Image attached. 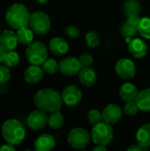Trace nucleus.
Returning a JSON list of instances; mask_svg holds the SVG:
<instances>
[{"label":"nucleus","instance_id":"412c9836","mask_svg":"<svg viewBox=\"0 0 150 151\" xmlns=\"http://www.w3.org/2000/svg\"><path fill=\"white\" fill-rule=\"evenodd\" d=\"M135 101L140 111L145 112L150 111V88L139 92Z\"/></svg>","mask_w":150,"mask_h":151},{"label":"nucleus","instance_id":"f3484780","mask_svg":"<svg viewBox=\"0 0 150 151\" xmlns=\"http://www.w3.org/2000/svg\"><path fill=\"white\" fill-rule=\"evenodd\" d=\"M55 140L52 135L43 134L40 135L34 142V150L37 151H49L54 149Z\"/></svg>","mask_w":150,"mask_h":151},{"label":"nucleus","instance_id":"6e6552de","mask_svg":"<svg viewBox=\"0 0 150 151\" xmlns=\"http://www.w3.org/2000/svg\"><path fill=\"white\" fill-rule=\"evenodd\" d=\"M116 73L122 79L128 80L135 76L136 66L135 64L129 58H124L119 59L115 66Z\"/></svg>","mask_w":150,"mask_h":151},{"label":"nucleus","instance_id":"f704fd0d","mask_svg":"<svg viewBox=\"0 0 150 151\" xmlns=\"http://www.w3.org/2000/svg\"><path fill=\"white\" fill-rule=\"evenodd\" d=\"M141 19V18L140 17V15H132V16H128L126 20L131 22V23H133V24H134V25H136L138 27V24H139Z\"/></svg>","mask_w":150,"mask_h":151},{"label":"nucleus","instance_id":"e433bc0d","mask_svg":"<svg viewBox=\"0 0 150 151\" xmlns=\"http://www.w3.org/2000/svg\"><path fill=\"white\" fill-rule=\"evenodd\" d=\"M0 150L1 151H14L15 150V148H14V145L12 144H10V143H7L4 146H2L0 148Z\"/></svg>","mask_w":150,"mask_h":151},{"label":"nucleus","instance_id":"c85d7f7f","mask_svg":"<svg viewBox=\"0 0 150 151\" xmlns=\"http://www.w3.org/2000/svg\"><path fill=\"white\" fill-rule=\"evenodd\" d=\"M88 119L89 123L94 127L96 126L98 124H100L101 122H103V113L100 112L98 110L96 109H93L91 111H88Z\"/></svg>","mask_w":150,"mask_h":151},{"label":"nucleus","instance_id":"72a5a7b5","mask_svg":"<svg viewBox=\"0 0 150 151\" xmlns=\"http://www.w3.org/2000/svg\"><path fill=\"white\" fill-rule=\"evenodd\" d=\"M65 32L66 35H68L69 37L74 38V39H76L80 36V30L75 26H68L65 28Z\"/></svg>","mask_w":150,"mask_h":151},{"label":"nucleus","instance_id":"58836bf2","mask_svg":"<svg viewBox=\"0 0 150 151\" xmlns=\"http://www.w3.org/2000/svg\"><path fill=\"white\" fill-rule=\"evenodd\" d=\"M95 151H104L106 150V146L104 145H96V147L94 149Z\"/></svg>","mask_w":150,"mask_h":151},{"label":"nucleus","instance_id":"20e7f679","mask_svg":"<svg viewBox=\"0 0 150 151\" xmlns=\"http://www.w3.org/2000/svg\"><path fill=\"white\" fill-rule=\"evenodd\" d=\"M113 137L114 133L111 125L103 121L93 127L91 132V139L95 145L107 146L112 142Z\"/></svg>","mask_w":150,"mask_h":151},{"label":"nucleus","instance_id":"c756f323","mask_svg":"<svg viewBox=\"0 0 150 151\" xmlns=\"http://www.w3.org/2000/svg\"><path fill=\"white\" fill-rule=\"evenodd\" d=\"M86 41L90 48H95L97 45H99L101 40L98 35V34L95 31H89L86 35Z\"/></svg>","mask_w":150,"mask_h":151},{"label":"nucleus","instance_id":"4be33fe9","mask_svg":"<svg viewBox=\"0 0 150 151\" xmlns=\"http://www.w3.org/2000/svg\"><path fill=\"white\" fill-rule=\"evenodd\" d=\"M17 38L20 44L22 45H28L33 42L34 39V31L27 27L17 29Z\"/></svg>","mask_w":150,"mask_h":151},{"label":"nucleus","instance_id":"7ed1b4c3","mask_svg":"<svg viewBox=\"0 0 150 151\" xmlns=\"http://www.w3.org/2000/svg\"><path fill=\"white\" fill-rule=\"evenodd\" d=\"M2 135L7 143L14 146L20 144L26 136L23 124L17 119H8L2 126Z\"/></svg>","mask_w":150,"mask_h":151},{"label":"nucleus","instance_id":"ddd939ff","mask_svg":"<svg viewBox=\"0 0 150 151\" xmlns=\"http://www.w3.org/2000/svg\"><path fill=\"white\" fill-rule=\"evenodd\" d=\"M128 50L133 58H141L146 56L148 52V46L141 39L133 38L129 41Z\"/></svg>","mask_w":150,"mask_h":151},{"label":"nucleus","instance_id":"4468645a","mask_svg":"<svg viewBox=\"0 0 150 151\" xmlns=\"http://www.w3.org/2000/svg\"><path fill=\"white\" fill-rule=\"evenodd\" d=\"M18 42L17 35L11 30H4L0 35V46L4 51L13 50L17 47Z\"/></svg>","mask_w":150,"mask_h":151},{"label":"nucleus","instance_id":"bb28decb","mask_svg":"<svg viewBox=\"0 0 150 151\" xmlns=\"http://www.w3.org/2000/svg\"><path fill=\"white\" fill-rule=\"evenodd\" d=\"M19 60H20V58H19V56L17 52H15L13 50L4 52L3 63L4 65H6L7 66H9L10 68L16 66L19 63Z\"/></svg>","mask_w":150,"mask_h":151},{"label":"nucleus","instance_id":"9d476101","mask_svg":"<svg viewBox=\"0 0 150 151\" xmlns=\"http://www.w3.org/2000/svg\"><path fill=\"white\" fill-rule=\"evenodd\" d=\"M48 120L49 117L47 115V112L39 109L32 111L28 115L27 123L31 129L34 131H39L41 129H43L48 125Z\"/></svg>","mask_w":150,"mask_h":151},{"label":"nucleus","instance_id":"f03ea898","mask_svg":"<svg viewBox=\"0 0 150 151\" xmlns=\"http://www.w3.org/2000/svg\"><path fill=\"white\" fill-rule=\"evenodd\" d=\"M30 12L27 7L22 4H14L11 5L5 14V19L10 27L14 29H19L28 27Z\"/></svg>","mask_w":150,"mask_h":151},{"label":"nucleus","instance_id":"0eeeda50","mask_svg":"<svg viewBox=\"0 0 150 151\" xmlns=\"http://www.w3.org/2000/svg\"><path fill=\"white\" fill-rule=\"evenodd\" d=\"M67 141L72 148L82 150L89 144L90 136L84 128L75 127L69 132Z\"/></svg>","mask_w":150,"mask_h":151},{"label":"nucleus","instance_id":"423d86ee","mask_svg":"<svg viewBox=\"0 0 150 151\" xmlns=\"http://www.w3.org/2000/svg\"><path fill=\"white\" fill-rule=\"evenodd\" d=\"M29 27L34 33L42 35L47 34L51 27V22L48 14L43 12H34L31 14L29 19Z\"/></svg>","mask_w":150,"mask_h":151},{"label":"nucleus","instance_id":"1a4fd4ad","mask_svg":"<svg viewBox=\"0 0 150 151\" xmlns=\"http://www.w3.org/2000/svg\"><path fill=\"white\" fill-rule=\"evenodd\" d=\"M63 103L70 107L80 104L82 98V92L76 85H70L65 88L61 94Z\"/></svg>","mask_w":150,"mask_h":151},{"label":"nucleus","instance_id":"cd10ccee","mask_svg":"<svg viewBox=\"0 0 150 151\" xmlns=\"http://www.w3.org/2000/svg\"><path fill=\"white\" fill-rule=\"evenodd\" d=\"M42 70L44 73L53 75L59 70V64L54 58H47L42 64Z\"/></svg>","mask_w":150,"mask_h":151},{"label":"nucleus","instance_id":"4c0bfd02","mask_svg":"<svg viewBox=\"0 0 150 151\" xmlns=\"http://www.w3.org/2000/svg\"><path fill=\"white\" fill-rule=\"evenodd\" d=\"M8 91V87L4 84V85H0V94L1 95H4L5 93H7Z\"/></svg>","mask_w":150,"mask_h":151},{"label":"nucleus","instance_id":"a878e982","mask_svg":"<svg viewBox=\"0 0 150 151\" xmlns=\"http://www.w3.org/2000/svg\"><path fill=\"white\" fill-rule=\"evenodd\" d=\"M138 33L146 39L150 40V17L141 18L138 24Z\"/></svg>","mask_w":150,"mask_h":151},{"label":"nucleus","instance_id":"9b49d317","mask_svg":"<svg viewBox=\"0 0 150 151\" xmlns=\"http://www.w3.org/2000/svg\"><path fill=\"white\" fill-rule=\"evenodd\" d=\"M82 66L78 58L68 57L59 62V70L65 76H74L80 73Z\"/></svg>","mask_w":150,"mask_h":151},{"label":"nucleus","instance_id":"dca6fc26","mask_svg":"<svg viewBox=\"0 0 150 151\" xmlns=\"http://www.w3.org/2000/svg\"><path fill=\"white\" fill-rule=\"evenodd\" d=\"M50 51L57 56L65 55L69 50V45L67 42L62 37H53L49 43Z\"/></svg>","mask_w":150,"mask_h":151},{"label":"nucleus","instance_id":"5701e85b","mask_svg":"<svg viewBox=\"0 0 150 151\" xmlns=\"http://www.w3.org/2000/svg\"><path fill=\"white\" fill-rule=\"evenodd\" d=\"M141 9V6L138 0H127L123 6L124 12L127 17L132 15H139Z\"/></svg>","mask_w":150,"mask_h":151},{"label":"nucleus","instance_id":"6ab92c4d","mask_svg":"<svg viewBox=\"0 0 150 151\" xmlns=\"http://www.w3.org/2000/svg\"><path fill=\"white\" fill-rule=\"evenodd\" d=\"M138 89L137 87L130 82H126L123 84L119 89V96L125 102L134 101L138 96Z\"/></svg>","mask_w":150,"mask_h":151},{"label":"nucleus","instance_id":"ea45409f","mask_svg":"<svg viewBox=\"0 0 150 151\" xmlns=\"http://www.w3.org/2000/svg\"><path fill=\"white\" fill-rule=\"evenodd\" d=\"M4 50H3V48L0 46V63L3 62V58H4Z\"/></svg>","mask_w":150,"mask_h":151},{"label":"nucleus","instance_id":"a19ab883","mask_svg":"<svg viewBox=\"0 0 150 151\" xmlns=\"http://www.w3.org/2000/svg\"><path fill=\"white\" fill-rule=\"evenodd\" d=\"M40 4H46L49 0H37Z\"/></svg>","mask_w":150,"mask_h":151},{"label":"nucleus","instance_id":"2f4dec72","mask_svg":"<svg viewBox=\"0 0 150 151\" xmlns=\"http://www.w3.org/2000/svg\"><path fill=\"white\" fill-rule=\"evenodd\" d=\"M11 76V73L10 70V67L6 65H0V85L6 84Z\"/></svg>","mask_w":150,"mask_h":151},{"label":"nucleus","instance_id":"a211bd4d","mask_svg":"<svg viewBox=\"0 0 150 151\" xmlns=\"http://www.w3.org/2000/svg\"><path fill=\"white\" fill-rule=\"evenodd\" d=\"M79 79L82 85L86 87L93 86L97 79V75L95 71L91 66L82 67L79 73Z\"/></svg>","mask_w":150,"mask_h":151},{"label":"nucleus","instance_id":"393cba45","mask_svg":"<svg viewBox=\"0 0 150 151\" xmlns=\"http://www.w3.org/2000/svg\"><path fill=\"white\" fill-rule=\"evenodd\" d=\"M120 33L121 35L126 37V39L128 38H133L138 33V27L129 21H126L120 27Z\"/></svg>","mask_w":150,"mask_h":151},{"label":"nucleus","instance_id":"473e14b6","mask_svg":"<svg viewBox=\"0 0 150 151\" xmlns=\"http://www.w3.org/2000/svg\"><path fill=\"white\" fill-rule=\"evenodd\" d=\"M80 65L82 67H87V66H91L94 63V58L93 57L88 54V53H83L80 55V58H79Z\"/></svg>","mask_w":150,"mask_h":151},{"label":"nucleus","instance_id":"f257e3e1","mask_svg":"<svg viewBox=\"0 0 150 151\" xmlns=\"http://www.w3.org/2000/svg\"><path fill=\"white\" fill-rule=\"evenodd\" d=\"M34 105L47 113H52L61 109L63 100L61 94L53 88L39 90L34 96Z\"/></svg>","mask_w":150,"mask_h":151},{"label":"nucleus","instance_id":"2eb2a0df","mask_svg":"<svg viewBox=\"0 0 150 151\" xmlns=\"http://www.w3.org/2000/svg\"><path fill=\"white\" fill-rule=\"evenodd\" d=\"M43 76L42 67L37 65H31L24 72V79L29 84L38 83Z\"/></svg>","mask_w":150,"mask_h":151},{"label":"nucleus","instance_id":"f8f14e48","mask_svg":"<svg viewBox=\"0 0 150 151\" xmlns=\"http://www.w3.org/2000/svg\"><path fill=\"white\" fill-rule=\"evenodd\" d=\"M102 113L103 117V121L110 125H113L118 123L121 119L123 111L119 105L116 104H111L103 109Z\"/></svg>","mask_w":150,"mask_h":151},{"label":"nucleus","instance_id":"7c9ffc66","mask_svg":"<svg viewBox=\"0 0 150 151\" xmlns=\"http://www.w3.org/2000/svg\"><path fill=\"white\" fill-rule=\"evenodd\" d=\"M140 111L136 101H129V102H126V104L124 106V112L129 116V117H133L134 115H136L138 113V111Z\"/></svg>","mask_w":150,"mask_h":151},{"label":"nucleus","instance_id":"39448f33","mask_svg":"<svg viewBox=\"0 0 150 151\" xmlns=\"http://www.w3.org/2000/svg\"><path fill=\"white\" fill-rule=\"evenodd\" d=\"M26 57L31 65H41L48 58L47 48L41 42H31L26 49Z\"/></svg>","mask_w":150,"mask_h":151},{"label":"nucleus","instance_id":"b1692460","mask_svg":"<svg viewBox=\"0 0 150 151\" xmlns=\"http://www.w3.org/2000/svg\"><path fill=\"white\" fill-rule=\"evenodd\" d=\"M65 122V119L64 116L61 112H59V111H54L50 114V116L49 117V120H48V126L52 128V129H58L60 127H63Z\"/></svg>","mask_w":150,"mask_h":151},{"label":"nucleus","instance_id":"c9c22d12","mask_svg":"<svg viewBox=\"0 0 150 151\" xmlns=\"http://www.w3.org/2000/svg\"><path fill=\"white\" fill-rule=\"evenodd\" d=\"M147 150H148V149H146V148H144V147L139 145L138 143H137L136 145H132L131 147H129V148L127 149V150L128 151H143Z\"/></svg>","mask_w":150,"mask_h":151},{"label":"nucleus","instance_id":"aec40b11","mask_svg":"<svg viewBox=\"0 0 150 151\" xmlns=\"http://www.w3.org/2000/svg\"><path fill=\"white\" fill-rule=\"evenodd\" d=\"M136 142L139 145L149 149L150 147V123L141 126L136 133Z\"/></svg>","mask_w":150,"mask_h":151}]
</instances>
